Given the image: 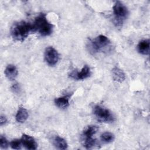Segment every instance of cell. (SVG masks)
<instances>
[{"mask_svg":"<svg viewBox=\"0 0 150 150\" xmlns=\"http://www.w3.org/2000/svg\"><path fill=\"white\" fill-rule=\"evenodd\" d=\"M0 145L2 149H7L8 146V142L7 139L2 135L0 137Z\"/></svg>","mask_w":150,"mask_h":150,"instance_id":"19","label":"cell"},{"mask_svg":"<svg viewBox=\"0 0 150 150\" xmlns=\"http://www.w3.org/2000/svg\"><path fill=\"white\" fill-rule=\"evenodd\" d=\"M101 139L105 143H110L114 141V135L110 132H105L101 135Z\"/></svg>","mask_w":150,"mask_h":150,"instance_id":"17","label":"cell"},{"mask_svg":"<svg viewBox=\"0 0 150 150\" xmlns=\"http://www.w3.org/2000/svg\"><path fill=\"white\" fill-rule=\"evenodd\" d=\"M91 74L90 67L85 65L80 71L74 70L70 73V77L75 80H84L88 77Z\"/></svg>","mask_w":150,"mask_h":150,"instance_id":"7","label":"cell"},{"mask_svg":"<svg viewBox=\"0 0 150 150\" xmlns=\"http://www.w3.org/2000/svg\"><path fill=\"white\" fill-rule=\"evenodd\" d=\"M31 32H33L32 24L24 21L15 22L11 28V34L13 39L23 41Z\"/></svg>","mask_w":150,"mask_h":150,"instance_id":"1","label":"cell"},{"mask_svg":"<svg viewBox=\"0 0 150 150\" xmlns=\"http://www.w3.org/2000/svg\"><path fill=\"white\" fill-rule=\"evenodd\" d=\"M21 142L22 145L27 149L30 150L36 149L38 147V144L35 139L30 135L26 134H23L21 137Z\"/></svg>","mask_w":150,"mask_h":150,"instance_id":"8","label":"cell"},{"mask_svg":"<svg viewBox=\"0 0 150 150\" xmlns=\"http://www.w3.org/2000/svg\"><path fill=\"white\" fill-rule=\"evenodd\" d=\"M112 78L115 81L122 83L125 79V74L122 70L117 67H114L112 69Z\"/></svg>","mask_w":150,"mask_h":150,"instance_id":"11","label":"cell"},{"mask_svg":"<svg viewBox=\"0 0 150 150\" xmlns=\"http://www.w3.org/2000/svg\"><path fill=\"white\" fill-rule=\"evenodd\" d=\"M83 145L86 149H91L96 144V140L93 137L83 138Z\"/></svg>","mask_w":150,"mask_h":150,"instance_id":"16","label":"cell"},{"mask_svg":"<svg viewBox=\"0 0 150 150\" xmlns=\"http://www.w3.org/2000/svg\"><path fill=\"white\" fill-rule=\"evenodd\" d=\"M110 45L109 39L103 35H100L91 40L88 43L89 51L92 53H98L105 49Z\"/></svg>","mask_w":150,"mask_h":150,"instance_id":"4","label":"cell"},{"mask_svg":"<svg viewBox=\"0 0 150 150\" xmlns=\"http://www.w3.org/2000/svg\"><path fill=\"white\" fill-rule=\"evenodd\" d=\"M98 127L96 125H90L86 127L83 130L82 137H92L97 131Z\"/></svg>","mask_w":150,"mask_h":150,"instance_id":"15","label":"cell"},{"mask_svg":"<svg viewBox=\"0 0 150 150\" xmlns=\"http://www.w3.org/2000/svg\"><path fill=\"white\" fill-rule=\"evenodd\" d=\"M53 145L60 149H66L67 148V143L66 140L59 136H56L53 139Z\"/></svg>","mask_w":150,"mask_h":150,"instance_id":"14","label":"cell"},{"mask_svg":"<svg viewBox=\"0 0 150 150\" xmlns=\"http://www.w3.org/2000/svg\"><path fill=\"white\" fill-rule=\"evenodd\" d=\"M32 25L33 32H38L42 36H49L53 32V25L49 22L43 13H39L35 18Z\"/></svg>","mask_w":150,"mask_h":150,"instance_id":"2","label":"cell"},{"mask_svg":"<svg viewBox=\"0 0 150 150\" xmlns=\"http://www.w3.org/2000/svg\"><path fill=\"white\" fill-rule=\"evenodd\" d=\"M6 77L10 80H13L18 76V70L13 64H8L5 70Z\"/></svg>","mask_w":150,"mask_h":150,"instance_id":"10","label":"cell"},{"mask_svg":"<svg viewBox=\"0 0 150 150\" xmlns=\"http://www.w3.org/2000/svg\"><path fill=\"white\" fill-rule=\"evenodd\" d=\"M150 43L149 39H145L140 41L137 46L138 52L142 54L147 55L149 53Z\"/></svg>","mask_w":150,"mask_h":150,"instance_id":"9","label":"cell"},{"mask_svg":"<svg viewBox=\"0 0 150 150\" xmlns=\"http://www.w3.org/2000/svg\"><path fill=\"white\" fill-rule=\"evenodd\" d=\"M29 114H28V111L23 107H19L16 114V120L18 122H24L27 118H28Z\"/></svg>","mask_w":150,"mask_h":150,"instance_id":"12","label":"cell"},{"mask_svg":"<svg viewBox=\"0 0 150 150\" xmlns=\"http://www.w3.org/2000/svg\"><path fill=\"white\" fill-rule=\"evenodd\" d=\"M7 122V119L4 116V115H1V118H0V125L1 126H2L4 125H5Z\"/></svg>","mask_w":150,"mask_h":150,"instance_id":"21","label":"cell"},{"mask_svg":"<svg viewBox=\"0 0 150 150\" xmlns=\"http://www.w3.org/2000/svg\"><path fill=\"white\" fill-rule=\"evenodd\" d=\"M114 22L117 26H121L128 15L127 6L120 1H116L112 7Z\"/></svg>","mask_w":150,"mask_h":150,"instance_id":"3","label":"cell"},{"mask_svg":"<svg viewBox=\"0 0 150 150\" xmlns=\"http://www.w3.org/2000/svg\"><path fill=\"white\" fill-rule=\"evenodd\" d=\"M93 112L97 120L101 122L110 123L115 120V117L109 110L99 105L94 106Z\"/></svg>","mask_w":150,"mask_h":150,"instance_id":"5","label":"cell"},{"mask_svg":"<svg viewBox=\"0 0 150 150\" xmlns=\"http://www.w3.org/2000/svg\"><path fill=\"white\" fill-rule=\"evenodd\" d=\"M22 145L21 139H15L12 140L10 143V146L12 149H21V146Z\"/></svg>","mask_w":150,"mask_h":150,"instance_id":"18","label":"cell"},{"mask_svg":"<svg viewBox=\"0 0 150 150\" xmlns=\"http://www.w3.org/2000/svg\"><path fill=\"white\" fill-rule=\"evenodd\" d=\"M54 101L55 105L60 108H65L69 105V98L67 96L56 98Z\"/></svg>","mask_w":150,"mask_h":150,"instance_id":"13","label":"cell"},{"mask_svg":"<svg viewBox=\"0 0 150 150\" xmlns=\"http://www.w3.org/2000/svg\"><path fill=\"white\" fill-rule=\"evenodd\" d=\"M59 59V54L54 47L49 46L46 49L45 52V59L49 66H54L57 63Z\"/></svg>","mask_w":150,"mask_h":150,"instance_id":"6","label":"cell"},{"mask_svg":"<svg viewBox=\"0 0 150 150\" xmlns=\"http://www.w3.org/2000/svg\"><path fill=\"white\" fill-rule=\"evenodd\" d=\"M11 88H12V90L14 93H18L19 91V90H20L19 86H18V84H15L14 85H13L12 87H11Z\"/></svg>","mask_w":150,"mask_h":150,"instance_id":"20","label":"cell"}]
</instances>
